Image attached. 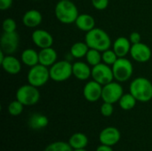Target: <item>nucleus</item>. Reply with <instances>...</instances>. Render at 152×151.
I'll return each mask as SVG.
<instances>
[{
    "label": "nucleus",
    "mask_w": 152,
    "mask_h": 151,
    "mask_svg": "<svg viewBox=\"0 0 152 151\" xmlns=\"http://www.w3.org/2000/svg\"><path fill=\"white\" fill-rule=\"evenodd\" d=\"M33 1H39V0H33Z\"/></svg>",
    "instance_id": "obj_37"
},
{
    "label": "nucleus",
    "mask_w": 152,
    "mask_h": 151,
    "mask_svg": "<svg viewBox=\"0 0 152 151\" xmlns=\"http://www.w3.org/2000/svg\"><path fill=\"white\" fill-rule=\"evenodd\" d=\"M102 86L94 79L88 81L83 88V95L85 99L89 102H96L102 99Z\"/></svg>",
    "instance_id": "obj_12"
},
{
    "label": "nucleus",
    "mask_w": 152,
    "mask_h": 151,
    "mask_svg": "<svg viewBox=\"0 0 152 151\" xmlns=\"http://www.w3.org/2000/svg\"><path fill=\"white\" fill-rule=\"evenodd\" d=\"M94 81L98 82L102 85H105L114 80V75L111 66H109L103 62L92 67V77Z\"/></svg>",
    "instance_id": "obj_9"
},
{
    "label": "nucleus",
    "mask_w": 152,
    "mask_h": 151,
    "mask_svg": "<svg viewBox=\"0 0 152 151\" xmlns=\"http://www.w3.org/2000/svg\"><path fill=\"white\" fill-rule=\"evenodd\" d=\"M114 79L119 83H124L128 81L134 72V67L132 62L126 57L118 58L117 61L111 66Z\"/></svg>",
    "instance_id": "obj_4"
},
{
    "label": "nucleus",
    "mask_w": 152,
    "mask_h": 151,
    "mask_svg": "<svg viewBox=\"0 0 152 151\" xmlns=\"http://www.w3.org/2000/svg\"><path fill=\"white\" fill-rule=\"evenodd\" d=\"M24 105L18 100L12 101L8 105V112L12 117H18L23 112Z\"/></svg>",
    "instance_id": "obj_28"
},
{
    "label": "nucleus",
    "mask_w": 152,
    "mask_h": 151,
    "mask_svg": "<svg viewBox=\"0 0 152 151\" xmlns=\"http://www.w3.org/2000/svg\"><path fill=\"white\" fill-rule=\"evenodd\" d=\"M32 42L40 49L52 47L53 44V37L50 32L45 29H35L31 35Z\"/></svg>",
    "instance_id": "obj_13"
},
{
    "label": "nucleus",
    "mask_w": 152,
    "mask_h": 151,
    "mask_svg": "<svg viewBox=\"0 0 152 151\" xmlns=\"http://www.w3.org/2000/svg\"><path fill=\"white\" fill-rule=\"evenodd\" d=\"M102 62L109 66H112L118 59V57L116 54V53L114 52V50H110V49H108V50L102 52Z\"/></svg>",
    "instance_id": "obj_29"
},
{
    "label": "nucleus",
    "mask_w": 152,
    "mask_h": 151,
    "mask_svg": "<svg viewBox=\"0 0 152 151\" xmlns=\"http://www.w3.org/2000/svg\"><path fill=\"white\" fill-rule=\"evenodd\" d=\"M16 100L20 101L24 106L36 105L40 100L38 88L30 84L21 85L16 92Z\"/></svg>",
    "instance_id": "obj_6"
},
{
    "label": "nucleus",
    "mask_w": 152,
    "mask_h": 151,
    "mask_svg": "<svg viewBox=\"0 0 152 151\" xmlns=\"http://www.w3.org/2000/svg\"><path fill=\"white\" fill-rule=\"evenodd\" d=\"M75 24L78 29L87 33L95 28V20L94 18L87 13L79 14L75 21Z\"/></svg>",
    "instance_id": "obj_20"
},
{
    "label": "nucleus",
    "mask_w": 152,
    "mask_h": 151,
    "mask_svg": "<svg viewBox=\"0 0 152 151\" xmlns=\"http://www.w3.org/2000/svg\"><path fill=\"white\" fill-rule=\"evenodd\" d=\"M136 102L137 100L131 93H124L122 95V97L118 101V104L123 110H131L135 107Z\"/></svg>",
    "instance_id": "obj_25"
},
{
    "label": "nucleus",
    "mask_w": 152,
    "mask_h": 151,
    "mask_svg": "<svg viewBox=\"0 0 152 151\" xmlns=\"http://www.w3.org/2000/svg\"><path fill=\"white\" fill-rule=\"evenodd\" d=\"M129 40L131 42L132 44H138V43H141L142 42V36L139 32H132L129 36Z\"/></svg>",
    "instance_id": "obj_33"
},
{
    "label": "nucleus",
    "mask_w": 152,
    "mask_h": 151,
    "mask_svg": "<svg viewBox=\"0 0 152 151\" xmlns=\"http://www.w3.org/2000/svg\"><path fill=\"white\" fill-rule=\"evenodd\" d=\"M101 114L105 117H109L110 116H112L113 112H114V107L112 103H109V102H103L101 106Z\"/></svg>",
    "instance_id": "obj_31"
},
{
    "label": "nucleus",
    "mask_w": 152,
    "mask_h": 151,
    "mask_svg": "<svg viewBox=\"0 0 152 151\" xmlns=\"http://www.w3.org/2000/svg\"><path fill=\"white\" fill-rule=\"evenodd\" d=\"M74 150L69 142L58 141L47 145L44 151H73Z\"/></svg>",
    "instance_id": "obj_27"
},
{
    "label": "nucleus",
    "mask_w": 152,
    "mask_h": 151,
    "mask_svg": "<svg viewBox=\"0 0 152 151\" xmlns=\"http://www.w3.org/2000/svg\"><path fill=\"white\" fill-rule=\"evenodd\" d=\"M28 124L30 128H32L34 130H40L48 125L49 119L46 116H45L43 114L35 113L29 117Z\"/></svg>",
    "instance_id": "obj_22"
},
{
    "label": "nucleus",
    "mask_w": 152,
    "mask_h": 151,
    "mask_svg": "<svg viewBox=\"0 0 152 151\" xmlns=\"http://www.w3.org/2000/svg\"><path fill=\"white\" fill-rule=\"evenodd\" d=\"M124 94V89L119 82L111 81L110 83L102 86V100L103 102L116 103L118 102L122 95Z\"/></svg>",
    "instance_id": "obj_8"
},
{
    "label": "nucleus",
    "mask_w": 152,
    "mask_h": 151,
    "mask_svg": "<svg viewBox=\"0 0 152 151\" xmlns=\"http://www.w3.org/2000/svg\"><path fill=\"white\" fill-rule=\"evenodd\" d=\"M38 54H39V63L47 68H50L57 61L58 54L57 52L53 47L41 49L38 52Z\"/></svg>",
    "instance_id": "obj_19"
},
{
    "label": "nucleus",
    "mask_w": 152,
    "mask_h": 151,
    "mask_svg": "<svg viewBox=\"0 0 152 151\" xmlns=\"http://www.w3.org/2000/svg\"><path fill=\"white\" fill-rule=\"evenodd\" d=\"M89 49L90 48L86 42H77L72 44L70 48V53L76 59H81L86 57Z\"/></svg>",
    "instance_id": "obj_24"
},
{
    "label": "nucleus",
    "mask_w": 152,
    "mask_h": 151,
    "mask_svg": "<svg viewBox=\"0 0 152 151\" xmlns=\"http://www.w3.org/2000/svg\"><path fill=\"white\" fill-rule=\"evenodd\" d=\"M73 151H87L86 149H79V150H74Z\"/></svg>",
    "instance_id": "obj_36"
},
{
    "label": "nucleus",
    "mask_w": 152,
    "mask_h": 151,
    "mask_svg": "<svg viewBox=\"0 0 152 151\" xmlns=\"http://www.w3.org/2000/svg\"><path fill=\"white\" fill-rule=\"evenodd\" d=\"M19 43L20 36L16 31L4 32L0 39V47L5 54H13L19 47Z\"/></svg>",
    "instance_id": "obj_10"
},
{
    "label": "nucleus",
    "mask_w": 152,
    "mask_h": 151,
    "mask_svg": "<svg viewBox=\"0 0 152 151\" xmlns=\"http://www.w3.org/2000/svg\"><path fill=\"white\" fill-rule=\"evenodd\" d=\"M121 139V133L114 126H108L102 130L99 134V141L102 144L108 146H114Z\"/></svg>",
    "instance_id": "obj_14"
},
{
    "label": "nucleus",
    "mask_w": 152,
    "mask_h": 151,
    "mask_svg": "<svg viewBox=\"0 0 152 151\" xmlns=\"http://www.w3.org/2000/svg\"><path fill=\"white\" fill-rule=\"evenodd\" d=\"M59 1H63V0H59Z\"/></svg>",
    "instance_id": "obj_38"
},
{
    "label": "nucleus",
    "mask_w": 152,
    "mask_h": 151,
    "mask_svg": "<svg viewBox=\"0 0 152 151\" xmlns=\"http://www.w3.org/2000/svg\"><path fill=\"white\" fill-rule=\"evenodd\" d=\"M54 14L56 19L63 24L75 23L79 15L77 5L71 0L59 1L55 5Z\"/></svg>",
    "instance_id": "obj_2"
},
{
    "label": "nucleus",
    "mask_w": 152,
    "mask_h": 151,
    "mask_svg": "<svg viewBox=\"0 0 152 151\" xmlns=\"http://www.w3.org/2000/svg\"><path fill=\"white\" fill-rule=\"evenodd\" d=\"M49 70L51 79L57 83L64 82L73 76L72 64L68 61H56L49 68Z\"/></svg>",
    "instance_id": "obj_7"
},
{
    "label": "nucleus",
    "mask_w": 152,
    "mask_h": 151,
    "mask_svg": "<svg viewBox=\"0 0 152 151\" xmlns=\"http://www.w3.org/2000/svg\"><path fill=\"white\" fill-rule=\"evenodd\" d=\"M21 61L12 54H6L0 62L3 69L10 75H17L21 70Z\"/></svg>",
    "instance_id": "obj_15"
},
{
    "label": "nucleus",
    "mask_w": 152,
    "mask_h": 151,
    "mask_svg": "<svg viewBox=\"0 0 152 151\" xmlns=\"http://www.w3.org/2000/svg\"><path fill=\"white\" fill-rule=\"evenodd\" d=\"M95 151H114L111 146H108V145H104V144H101L100 146L97 147Z\"/></svg>",
    "instance_id": "obj_35"
},
{
    "label": "nucleus",
    "mask_w": 152,
    "mask_h": 151,
    "mask_svg": "<svg viewBox=\"0 0 152 151\" xmlns=\"http://www.w3.org/2000/svg\"><path fill=\"white\" fill-rule=\"evenodd\" d=\"M93 6L99 11L105 10L109 5V0H91Z\"/></svg>",
    "instance_id": "obj_32"
},
{
    "label": "nucleus",
    "mask_w": 152,
    "mask_h": 151,
    "mask_svg": "<svg viewBox=\"0 0 152 151\" xmlns=\"http://www.w3.org/2000/svg\"><path fill=\"white\" fill-rule=\"evenodd\" d=\"M72 72L77 79L85 81L92 77V67L87 62L78 61L72 64Z\"/></svg>",
    "instance_id": "obj_16"
},
{
    "label": "nucleus",
    "mask_w": 152,
    "mask_h": 151,
    "mask_svg": "<svg viewBox=\"0 0 152 151\" xmlns=\"http://www.w3.org/2000/svg\"><path fill=\"white\" fill-rule=\"evenodd\" d=\"M85 42L87 44L89 48L98 50L100 52H104L111 46V39L109 34L100 28H94L86 34Z\"/></svg>",
    "instance_id": "obj_1"
},
{
    "label": "nucleus",
    "mask_w": 152,
    "mask_h": 151,
    "mask_svg": "<svg viewBox=\"0 0 152 151\" xmlns=\"http://www.w3.org/2000/svg\"><path fill=\"white\" fill-rule=\"evenodd\" d=\"M131 47H132V44L129 38L126 36L118 37L113 44V50L118 58H123L126 57L127 54H130Z\"/></svg>",
    "instance_id": "obj_18"
},
{
    "label": "nucleus",
    "mask_w": 152,
    "mask_h": 151,
    "mask_svg": "<svg viewBox=\"0 0 152 151\" xmlns=\"http://www.w3.org/2000/svg\"><path fill=\"white\" fill-rule=\"evenodd\" d=\"M27 79L28 84L37 88L45 85L49 81V79H51L49 68L40 63L34 67H31L28 72Z\"/></svg>",
    "instance_id": "obj_5"
},
{
    "label": "nucleus",
    "mask_w": 152,
    "mask_h": 151,
    "mask_svg": "<svg viewBox=\"0 0 152 151\" xmlns=\"http://www.w3.org/2000/svg\"><path fill=\"white\" fill-rule=\"evenodd\" d=\"M68 142L73 150L86 149L88 145V138L83 133H75L69 137Z\"/></svg>",
    "instance_id": "obj_23"
},
{
    "label": "nucleus",
    "mask_w": 152,
    "mask_h": 151,
    "mask_svg": "<svg viewBox=\"0 0 152 151\" xmlns=\"http://www.w3.org/2000/svg\"><path fill=\"white\" fill-rule=\"evenodd\" d=\"M86 62L91 66L94 67L95 65L100 64L102 61V52L95 50V49H92L90 48L86 55Z\"/></svg>",
    "instance_id": "obj_26"
},
{
    "label": "nucleus",
    "mask_w": 152,
    "mask_h": 151,
    "mask_svg": "<svg viewBox=\"0 0 152 151\" xmlns=\"http://www.w3.org/2000/svg\"><path fill=\"white\" fill-rule=\"evenodd\" d=\"M12 4V0H0V9L2 11L8 10Z\"/></svg>",
    "instance_id": "obj_34"
},
{
    "label": "nucleus",
    "mask_w": 152,
    "mask_h": 151,
    "mask_svg": "<svg viewBox=\"0 0 152 151\" xmlns=\"http://www.w3.org/2000/svg\"><path fill=\"white\" fill-rule=\"evenodd\" d=\"M2 27H3L4 32H14L16 31V28H17V23L14 19L6 18L4 20Z\"/></svg>",
    "instance_id": "obj_30"
},
{
    "label": "nucleus",
    "mask_w": 152,
    "mask_h": 151,
    "mask_svg": "<svg viewBox=\"0 0 152 151\" xmlns=\"http://www.w3.org/2000/svg\"><path fill=\"white\" fill-rule=\"evenodd\" d=\"M151 49L146 44L141 42L138 44H132L130 55L135 61L139 63L148 62L151 58Z\"/></svg>",
    "instance_id": "obj_11"
},
{
    "label": "nucleus",
    "mask_w": 152,
    "mask_h": 151,
    "mask_svg": "<svg viewBox=\"0 0 152 151\" xmlns=\"http://www.w3.org/2000/svg\"><path fill=\"white\" fill-rule=\"evenodd\" d=\"M43 20V15L42 13L36 10V9H30L28 10L22 16V23L27 28H37L41 24Z\"/></svg>",
    "instance_id": "obj_17"
},
{
    "label": "nucleus",
    "mask_w": 152,
    "mask_h": 151,
    "mask_svg": "<svg viewBox=\"0 0 152 151\" xmlns=\"http://www.w3.org/2000/svg\"><path fill=\"white\" fill-rule=\"evenodd\" d=\"M130 93L134 96L137 101L148 102L152 99V83L146 77L134 78L129 87Z\"/></svg>",
    "instance_id": "obj_3"
},
{
    "label": "nucleus",
    "mask_w": 152,
    "mask_h": 151,
    "mask_svg": "<svg viewBox=\"0 0 152 151\" xmlns=\"http://www.w3.org/2000/svg\"><path fill=\"white\" fill-rule=\"evenodd\" d=\"M20 61L24 65L29 68L34 67L39 63V54L35 49L28 48L22 51L20 55Z\"/></svg>",
    "instance_id": "obj_21"
}]
</instances>
